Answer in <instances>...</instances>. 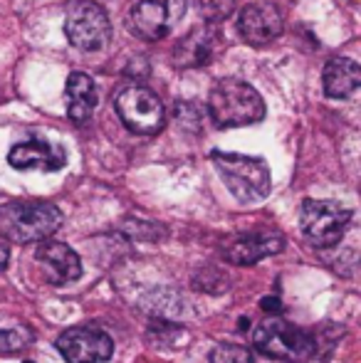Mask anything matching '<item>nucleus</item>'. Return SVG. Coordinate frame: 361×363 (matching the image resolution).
Returning <instances> with one entry per match:
<instances>
[{
  "label": "nucleus",
  "instance_id": "obj_1",
  "mask_svg": "<svg viewBox=\"0 0 361 363\" xmlns=\"http://www.w3.org/2000/svg\"><path fill=\"white\" fill-rule=\"evenodd\" d=\"M252 344H255L257 354L282 363H309L322 351L319 331L299 329L292 321L279 319V316L265 319L255 326Z\"/></svg>",
  "mask_w": 361,
  "mask_h": 363
},
{
  "label": "nucleus",
  "instance_id": "obj_2",
  "mask_svg": "<svg viewBox=\"0 0 361 363\" xmlns=\"http://www.w3.org/2000/svg\"><path fill=\"white\" fill-rule=\"evenodd\" d=\"M62 228V211L48 201H10L0 206V238L15 245L50 240Z\"/></svg>",
  "mask_w": 361,
  "mask_h": 363
},
{
  "label": "nucleus",
  "instance_id": "obj_3",
  "mask_svg": "<svg viewBox=\"0 0 361 363\" xmlns=\"http://www.w3.org/2000/svg\"><path fill=\"white\" fill-rule=\"evenodd\" d=\"M208 111L218 129L252 126L265 116V101L260 91L240 79H223L211 89Z\"/></svg>",
  "mask_w": 361,
  "mask_h": 363
},
{
  "label": "nucleus",
  "instance_id": "obj_4",
  "mask_svg": "<svg viewBox=\"0 0 361 363\" xmlns=\"http://www.w3.org/2000/svg\"><path fill=\"white\" fill-rule=\"evenodd\" d=\"M213 166L231 196L240 203H257L270 193V168L262 158L245 153L213 151Z\"/></svg>",
  "mask_w": 361,
  "mask_h": 363
},
{
  "label": "nucleus",
  "instance_id": "obj_5",
  "mask_svg": "<svg viewBox=\"0 0 361 363\" xmlns=\"http://www.w3.org/2000/svg\"><path fill=\"white\" fill-rule=\"evenodd\" d=\"M114 109L129 131L139 136H156L166 124L161 99L144 84H124L114 94Z\"/></svg>",
  "mask_w": 361,
  "mask_h": 363
},
{
  "label": "nucleus",
  "instance_id": "obj_6",
  "mask_svg": "<svg viewBox=\"0 0 361 363\" xmlns=\"http://www.w3.org/2000/svg\"><path fill=\"white\" fill-rule=\"evenodd\" d=\"M65 35L72 48L82 52H96L111 38L109 15L94 0H70L65 8Z\"/></svg>",
  "mask_w": 361,
  "mask_h": 363
},
{
  "label": "nucleus",
  "instance_id": "obj_7",
  "mask_svg": "<svg viewBox=\"0 0 361 363\" xmlns=\"http://www.w3.org/2000/svg\"><path fill=\"white\" fill-rule=\"evenodd\" d=\"M349 223H352V211L334 201H304L299 208V228L314 247H334L344 238Z\"/></svg>",
  "mask_w": 361,
  "mask_h": 363
},
{
  "label": "nucleus",
  "instance_id": "obj_8",
  "mask_svg": "<svg viewBox=\"0 0 361 363\" xmlns=\"http://www.w3.org/2000/svg\"><path fill=\"white\" fill-rule=\"evenodd\" d=\"M186 15V0H139L129 13V30L144 43L169 38Z\"/></svg>",
  "mask_w": 361,
  "mask_h": 363
},
{
  "label": "nucleus",
  "instance_id": "obj_9",
  "mask_svg": "<svg viewBox=\"0 0 361 363\" xmlns=\"http://www.w3.org/2000/svg\"><path fill=\"white\" fill-rule=\"evenodd\" d=\"M55 344L67 363H104L114 354L111 336L91 326H72L62 331Z\"/></svg>",
  "mask_w": 361,
  "mask_h": 363
},
{
  "label": "nucleus",
  "instance_id": "obj_10",
  "mask_svg": "<svg viewBox=\"0 0 361 363\" xmlns=\"http://www.w3.org/2000/svg\"><path fill=\"white\" fill-rule=\"evenodd\" d=\"M223 48V30L218 23H201L176 43L174 48V65L181 69L206 67L218 57Z\"/></svg>",
  "mask_w": 361,
  "mask_h": 363
},
{
  "label": "nucleus",
  "instance_id": "obj_11",
  "mask_svg": "<svg viewBox=\"0 0 361 363\" xmlns=\"http://www.w3.org/2000/svg\"><path fill=\"white\" fill-rule=\"evenodd\" d=\"M284 18L282 10L270 0H257L240 10L238 18V33L252 48H267L282 35Z\"/></svg>",
  "mask_w": 361,
  "mask_h": 363
},
{
  "label": "nucleus",
  "instance_id": "obj_12",
  "mask_svg": "<svg viewBox=\"0 0 361 363\" xmlns=\"http://www.w3.org/2000/svg\"><path fill=\"white\" fill-rule=\"evenodd\" d=\"M35 262L43 267L45 282L62 287V284L77 282L82 277V262L79 255L70 245L55 242V240H43L35 250Z\"/></svg>",
  "mask_w": 361,
  "mask_h": 363
},
{
  "label": "nucleus",
  "instance_id": "obj_13",
  "mask_svg": "<svg viewBox=\"0 0 361 363\" xmlns=\"http://www.w3.org/2000/svg\"><path fill=\"white\" fill-rule=\"evenodd\" d=\"M282 247H284L282 233L265 230V233H250L235 238L223 250V257L231 264H235V267H248V264H257L260 259L282 252Z\"/></svg>",
  "mask_w": 361,
  "mask_h": 363
},
{
  "label": "nucleus",
  "instance_id": "obj_14",
  "mask_svg": "<svg viewBox=\"0 0 361 363\" xmlns=\"http://www.w3.org/2000/svg\"><path fill=\"white\" fill-rule=\"evenodd\" d=\"M8 163L18 171L52 173L65 166V151H60V148H55L43 139H30L10 148Z\"/></svg>",
  "mask_w": 361,
  "mask_h": 363
},
{
  "label": "nucleus",
  "instance_id": "obj_15",
  "mask_svg": "<svg viewBox=\"0 0 361 363\" xmlns=\"http://www.w3.org/2000/svg\"><path fill=\"white\" fill-rule=\"evenodd\" d=\"M324 94L329 99H349L361 89V65L349 57H334L327 62L322 74Z\"/></svg>",
  "mask_w": 361,
  "mask_h": 363
},
{
  "label": "nucleus",
  "instance_id": "obj_16",
  "mask_svg": "<svg viewBox=\"0 0 361 363\" xmlns=\"http://www.w3.org/2000/svg\"><path fill=\"white\" fill-rule=\"evenodd\" d=\"M67 114L72 121L77 124H84L96 109V101H99V94H96V84L89 74L84 72H72L67 77Z\"/></svg>",
  "mask_w": 361,
  "mask_h": 363
},
{
  "label": "nucleus",
  "instance_id": "obj_17",
  "mask_svg": "<svg viewBox=\"0 0 361 363\" xmlns=\"http://www.w3.org/2000/svg\"><path fill=\"white\" fill-rule=\"evenodd\" d=\"M35 341V331L30 324L15 316H0V354H18Z\"/></svg>",
  "mask_w": 361,
  "mask_h": 363
},
{
  "label": "nucleus",
  "instance_id": "obj_18",
  "mask_svg": "<svg viewBox=\"0 0 361 363\" xmlns=\"http://www.w3.org/2000/svg\"><path fill=\"white\" fill-rule=\"evenodd\" d=\"M211 363H255V356L245 346L221 344L211 351Z\"/></svg>",
  "mask_w": 361,
  "mask_h": 363
},
{
  "label": "nucleus",
  "instance_id": "obj_19",
  "mask_svg": "<svg viewBox=\"0 0 361 363\" xmlns=\"http://www.w3.org/2000/svg\"><path fill=\"white\" fill-rule=\"evenodd\" d=\"M235 5L238 0H198V8H201L203 18L211 20V23H223L226 18H231Z\"/></svg>",
  "mask_w": 361,
  "mask_h": 363
},
{
  "label": "nucleus",
  "instance_id": "obj_20",
  "mask_svg": "<svg viewBox=\"0 0 361 363\" xmlns=\"http://www.w3.org/2000/svg\"><path fill=\"white\" fill-rule=\"evenodd\" d=\"M262 306H265L270 314H277V311H282V301H277V299H262Z\"/></svg>",
  "mask_w": 361,
  "mask_h": 363
},
{
  "label": "nucleus",
  "instance_id": "obj_21",
  "mask_svg": "<svg viewBox=\"0 0 361 363\" xmlns=\"http://www.w3.org/2000/svg\"><path fill=\"white\" fill-rule=\"evenodd\" d=\"M8 259H10L8 247H5V245L0 242V269H5V267H8Z\"/></svg>",
  "mask_w": 361,
  "mask_h": 363
},
{
  "label": "nucleus",
  "instance_id": "obj_22",
  "mask_svg": "<svg viewBox=\"0 0 361 363\" xmlns=\"http://www.w3.org/2000/svg\"><path fill=\"white\" fill-rule=\"evenodd\" d=\"M28 363H33V361H28Z\"/></svg>",
  "mask_w": 361,
  "mask_h": 363
}]
</instances>
